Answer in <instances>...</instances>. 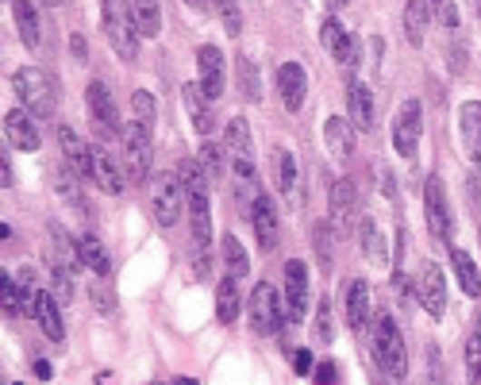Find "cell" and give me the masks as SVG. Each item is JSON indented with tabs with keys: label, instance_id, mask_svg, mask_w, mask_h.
I'll list each match as a JSON object with an SVG mask.
<instances>
[{
	"label": "cell",
	"instance_id": "1",
	"mask_svg": "<svg viewBox=\"0 0 481 385\" xmlns=\"http://www.w3.org/2000/svg\"><path fill=\"white\" fill-rule=\"evenodd\" d=\"M182 182H185V204L192 223V254H204L208 243H212V212H208V178L197 158L182 166Z\"/></svg>",
	"mask_w": 481,
	"mask_h": 385
},
{
	"label": "cell",
	"instance_id": "2",
	"mask_svg": "<svg viewBox=\"0 0 481 385\" xmlns=\"http://www.w3.org/2000/svg\"><path fill=\"white\" fill-rule=\"evenodd\" d=\"M104 35L120 62L139 58V24L127 0H104Z\"/></svg>",
	"mask_w": 481,
	"mask_h": 385
},
{
	"label": "cell",
	"instance_id": "3",
	"mask_svg": "<svg viewBox=\"0 0 481 385\" xmlns=\"http://www.w3.org/2000/svg\"><path fill=\"white\" fill-rule=\"evenodd\" d=\"M12 85H15V96L24 101V108L31 112V116L46 120V116L54 112V104H58V89H54V77L46 74V70H39V66L15 70Z\"/></svg>",
	"mask_w": 481,
	"mask_h": 385
},
{
	"label": "cell",
	"instance_id": "4",
	"mask_svg": "<svg viewBox=\"0 0 481 385\" xmlns=\"http://www.w3.org/2000/svg\"><path fill=\"white\" fill-rule=\"evenodd\" d=\"M374 359L389 378H405V370H408L405 335H400L397 320L385 312H378V320H374Z\"/></svg>",
	"mask_w": 481,
	"mask_h": 385
},
{
	"label": "cell",
	"instance_id": "5",
	"mask_svg": "<svg viewBox=\"0 0 481 385\" xmlns=\"http://www.w3.org/2000/svg\"><path fill=\"white\" fill-rule=\"evenodd\" d=\"M250 331H259V335H274L281 324H285V304L278 297V285H270V281H259L250 289Z\"/></svg>",
	"mask_w": 481,
	"mask_h": 385
},
{
	"label": "cell",
	"instance_id": "6",
	"mask_svg": "<svg viewBox=\"0 0 481 385\" xmlns=\"http://www.w3.org/2000/svg\"><path fill=\"white\" fill-rule=\"evenodd\" d=\"M120 143H123V173L132 182H142L151 173V163H154V151H151V127H142L139 120L127 123L120 132Z\"/></svg>",
	"mask_w": 481,
	"mask_h": 385
},
{
	"label": "cell",
	"instance_id": "7",
	"mask_svg": "<svg viewBox=\"0 0 481 385\" xmlns=\"http://www.w3.org/2000/svg\"><path fill=\"white\" fill-rule=\"evenodd\" d=\"M85 104H89V120L96 127V139H116L123 132L116 101H112V89L104 82H89L85 89Z\"/></svg>",
	"mask_w": 481,
	"mask_h": 385
},
{
	"label": "cell",
	"instance_id": "8",
	"mask_svg": "<svg viewBox=\"0 0 481 385\" xmlns=\"http://www.w3.org/2000/svg\"><path fill=\"white\" fill-rule=\"evenodd\" d=\"M309 270H304L300 259H289L285 262V316L289 324H304V316H309Z\"/></svg>",
	"mask_w": 481,
	"mask_h": 385
},
{
	"label": "cell",
	"instance_id": "9",
	"mask_svg": "<svg viewBox=\"0 0 481 385\" xmlns=\"http://www.w3.org/2000/svg\"><path fill=\"white\" fill-rule=\"evenodd\" d=\"M182 204H185V182H178V173H162V178L154 182V192H151L154 220L162 223V228H170V223H178Z\"/></svg>",
	"mask_w": 481,
	"mask_h": 385
},
{
	"label": "cell",
	"instance_id": "10",
	"mask_svg": "<svg viewBox=\"0 0 481 385\" xmlns=\"http://www.w3.org/2000/svg\"><path fill=\"white\" fill-rule=\"evenodd\" d=\"M424 212H427V228L431 235L439 239V243H447L455 232V223H451V204H447V185L443 178H427L424 185Z\"/></svg>",
	"mask_w": 481,
	"mask_h": 385
},
{
	"label": "cell",
	"instance_id": "11",
	"mask_svg": "<svg viewBox=\"0 0 481 385\" xmlns=\"http://www.w3.org/2000/svg\"><path fill=\"white\" fill-rule=\"evenodd\" d=\"M223 147H228L235 178H254V147H250V127L243 116H235L223 132Z\"/></svg>",
	"mask_w": 481,
	"mask_h": 385
},
{
	"label": "cell",
	"instance_id": "12",
	"mask_svg": "<svg viewBox=\"0 0 481 385\" xmlns=\"http://www.w3.org/2000/svg\"><path fill=\"white\" fill-rule=\"evenodd\" d=\"M393 147L400 158H416L420 147V101H405L393 120Z\"/></svg>",
	"mask_w": 481,
	"mask_h": 385
},
{
	"label": "cell",
	"instance_id": "13",
	"mask_svg": "<svg viewBox=\"0 0 481 385\" xmlns=\"http://www.w3.org/2000/svg\"><path fill=\"white\" fill-rule=\"evenodd\" d=\"M5 143H12L15 151H27V154L39 151L43 135H39V123L27 108H8L5 112Z\"/></svg>",
	"mask_w": 481,
	"mask_h": 385
},
{
	"label": "cell",
	"instance_id": "14",
	"mask_svg": "<svg viewBox=\"0 0 481 385\" xmlns=\"http://www.w3.org/2000/svg\"><path fill=\"white\" fill-rule=\"evenodd\" d=\"M416 293H420V304L431 316H443L447 312V278L436 262H424L420 266V281H416Z\"/></svg>",
	"mask_w": 481,
	"mask_h": 385
},
{
	"label": "cell",
	"instance_id": "15",
	"mask_svg": "<svg viewBox=\"0 0 481 385\" xmlns=\"http://www.w3.org/2000/svg\"><path fill=\"white\" fill-rule=\"evenodd\" d=\"M319 39H324L328 54L339 62V66L355 70V62H358V43H355V35H350V31H347L339 20H324V27H319Z\"/></svg>",
	"mask_w": 481,
	"mask_h": 385
},
{
	"label": "cell",
	"instance_id": "16",
	"mask_svg": "<svg viewBox=\"0 0 481 385\" xmlns=\"http://www.w3.org/2000/svg\"><path fill=\"white\" fill-rule=\"evenodd\" d=\"M304 93H309V74H304L300 62H281L278 66V96L285 112H300Z\"/></svg>",
	"mask_w": 481,
	"mask_h": 385
},
{
	"label": "cell",
	"instance_id": "17",
	"mask_svg": "<svg viewBox=\"0 0 481 385\" xmlns=\"http://www.w3.org/2000/svg\"><path fill=\"white\" fill-rule=\"evenodd\" d=\"M339 304H343L347 324L358 331V328L366 324V316H370V285H366L362 278L343 281V289H339Z\"/></svg>",
	"mask_w": 481,
	"mask_h": 385
},
{
	"label": "cell",
	"instance_id": "18",
	"mask_svg": "<svg viewBox=\"0 0 481 385\" xmlns=\"http://www.w3.org/2000/svg\"><path fill=\"white\" fill-rule=\"evenodd\" d=\"M250 223H254V235H259V247H262V251H274V247H278L281 220H278V208H274V201H270L266 192H259V201H254Z\"/></svg>",
	"mask_w": 481,
	"mask_h": 385
},
{
	"label": "cell",
	"instance_id": "19",
	"mask_svg": "<svg viewBox=\"0 0 481 385\" xmlns=\"http://www.w3.org/2000/svg\"><path fill=\"white\" fill-rule=\"evenodd\" d=\"M58 147H62V154H66V163H70V170L77 173V178L93 182V147H85V143L77 139L74 127H58Z\"/></svg>",
	"mask_w": 481,
	"mask_h": 385
},
{
	"label": "cell",
	"instance_id": "20",
	"mask_svg": "<svg viewBox=\"0 0 481 385\" xmlns=\"http://www.w3.org/2000/svg\"><path fill=\"white\" fill-rule=\"evenodd\" d=\"M31 316L39 320V328L46 331V340H62V335H66V320H62V309H58V301L46 293V289H39V293L31 297Z\"/></svg>",
	"mask_w": 481,
	"mask_h": 385
},
{
	"label": "cell",
	"instance_id": "21",
	"mask_svg": "<svg viewBox=\"0 0 481 385\" xmlns=\"http://www.w3.org/2000/svg\"><path fill=\"white\" fill-rule=\"evenodd\" d=\"M358 212V185L350 178H339L331 185V223L335 228H347Z\"/></svg>",
	"mask_w": 481,
	"mask_h": 385
},
{
	"label": "cell",
	"instance_id": "22",
	"mask_svg": "<svg viewBox=\"0 0 481 385\" xmlns=\"http://www.w3.org/2000/svg\"><path fill=\"white\" fill-rule=\"evenodd\" d=\"M458 132L470 163H481V101H466L458 108Z\"/></svg>",
	"mask_w": 481,
	"mask_h": 385
},
{
	"label": "cell",
	"instance_id": "23",
	"mask_svg": "<svg viewBox=\"0 0 481 385\" xmlns=\"http://www.w3.org/2000/svg\"><path fill=\"white\" fill-rule=\"evenodd\" d=\"M347 96H350V120H355L358 132H374V123H378V101H374V93L366 89L362 82H350L347 85Z\"/></svg>",
	"mask_w": 481,
	"mask_h": 385
},
{
	"label": "cell",
	"instance_id": "24",
	"mask_svg": "<svg viewBox=\"0 0 481 385\" xmlns=\"http://www.w3.org/2000/svg\"><path fill=\"white\" fill-rule=\"evenodd\" d=\"M197 62H201V89L208 93V101H220L223 96V54L216 46H201Z\"/></svg>",
	"mask_w": 481,
	"mask_h": 385
},
{
	"label": "cell",
	"instance_id": "25",
	"mask_svg": "<svg viewBox=\"0 0 481 385\" xmlns=\"http://www.w3.org/2000/svg\"><path fill=\"white\" fill-rule=\"evenodd\" d=\"M93 182L101 185V192H108V197H120L123 192V173L116 163H112V154L101 147V143L93 147Z\"/></svg>",
	"mask_w": 481,
	"mask_h": 385
},
{
	"label": "cell",
	"instance_id": "26",
	"mask_svg": "<svg viewBox=\"0 0 481 385\" xmlns=\"http://www.w3.org/2000/svg\"><path fill=\"white\" fill-rule=\"evenodd\" d=\"M182 96H185V112H189L192 127H197L201 135H208V132H212V101H208V93L201 89V82L182 85Z\"/></svg>",
	"mask_w": 481,
	"mask_h": 385
},
{
	"label": "cell",
	"instance_id": "27",
	"mask_svg": "<svg viewBox=\"0 0 481 385\" xmlns=\"http://www.w3.org/2000/svg\"><path fill=\"white\" fill-rule=\"evenodd\" d=\"M12 5V15H15V27H20V39H24V46H35L43 43V24H39V8L31 5V0H8Z\"/></svg>",
	"mask_w": 481,
	"mask_h": 385
},
{
	"label": "cell",
	"instance_id": "28",
	"mask_svg": "<svg viewBox=\"0 0 481 385\" xmlns=\"http://www.w3.org/2000/svg\"><path fill=\"white\" fill-rule=\"evenodd\" d=\"M324 139H328V151L335 158H350V154H355V127H350L343 116H331L324 123Z\"/></svg>",
	"mask_w": 481,
	"mask_h": 385
},
{
	"label": "cell",
	"instance_id": "29",
	"mask_svg": "<svg viewBox=\"0 0 481 385\" xmlns=\"http://www.w3.org/2000/svg\"><path fill=\"white\" fill-rule=\"evenodd\" d=\"M427 20H431V5H427V0H408V5H405V15H400V24H405V39H408L412 46H424Z\"/></svg>",
	"mask_w": 481,
	"mask_h": 385
},
{
	"label": "cell",
	"instance_id": "30",
	"mask_svg": "<svg viewBox=\"0 0 481 385\" xmlns=\"http://www.w3.org/2000/svg\"><path fill=\"white\" fill-rule=\"evenodd\" d=\"M216 320L223 328L239 320V278H231V274L223 278L220 289H216Z\"/></svg>",
	"mask_w": 481,
	"mask_h": 385
},
{
	"label": "cell",
	"instance_id": "31",
	"mask_svg": "<svg viewBox=\"0 0 481 385\" xmlns=\"http://www.w3.org/2000/svg\"><path fill=\"white\" fill-rule=\"evenodd\" d=\"M77 262H82V266H89L93 270V274H108V251H104V243H101V239H96V235H82V239H77Z\"/></svg>",
	"mask_w": 481,
	"mask_h": 385
},
{
	"label": "cell",
	"instance_id": "32",
	"mask_svg": "<svg viewBox=\"0 0 481 385\" xmlns=\"http://www.w3.org/2000/svg\"><path fill=\"white\" fill-rule=\"evenodd\" d=\"M132 5V15L139 24V35L154 39L158 31H162V8H158V0H127Z\"/></svg>",
	"mask_w": 481,
	"mask_h": 385
},
{
	"label": "cell",
	"instance_id": "33",
	"mask_svg": "<svg viewBox=\"0 0 481 385\" xmlns=\"http://www.w3.org/2000/svg\"><path fill=\"white\" fill-rule=\"evenodd\" d=\"M235 77H239V96H243V101H259V96H262V77H259V66H254L247 54L235 58Z\"/></svg>",
	"mask_w": 481,
	"mask_h": 385
},
{
	"label": "cell",
	"instance_id": "34",
	"mask_svg": "<svg viewBox=\"0 0 481 385\" xmlns=\"http://www.w3.org/2000/svg\"><path fill=\"white\" fill-rule=\"evenodd\" d=\"M220 251H223V266H228V274H231V278H247V274H250L247 247L239 243L235 235H223V239H220Z\"/></svg>",
	"mask_w": 481,
	"mask_h": 385
},
{
	"label": "cell",
	"instance_id": "35",
	"mask_svg": "<svg viewBox=\"0 0 481 385\" xmlns=\"http://www.w3.org/2000/svg\"><path fill=\"white\" fill-rule=\"evenodd\" d=\"M0 304H5V316H24L27 312V293L20 278H8V270L0 274Z\"/></svg>",
	"mask_w": 481,
	"mask_h": 385
},
{
	"label": "cell",
	"instance_id": "36",
	"mask_svg": "<svg viewBox=\"0 0 481 385\" xmlns=\"http://www.w3.org/2000/svg\"><path fill=\"white\" fill-rule=\"evenodd\" d=\"M451 262H455V274H458V281H462V293L466 297H481V274H477V266H474V259L466 251H451Z\"/></svg>",
	"mask_w": 481,
	"mask_h": 385
},
{
	"label": "cell",
	"instance_id": "37",
	"mask_svg": "<svg viewBox=\"0 0 481 385\" xmlns=\"http://www.w3.org/2000/svg\"><path fill=\"white\" fill-rule=\"evenodd\" d=\"M358 243H362V254L370 262H385V235H381V228H378V220H362L358 223Z\"/></svg>",
	"mask_w": 481,
	"mask_h": 385
},
{
	"label": "cell",
	"instance_id": "38",
	"mask_svg": "<svg viewBox=\"0 0 481 385\" xmlns=\"http://www.w3.org/2000/svg\"><path fill=\"white\" fill-rule=\"evenodd\" d=\"M274 173H278V189L281 192H297V158L289 151H274Z\"/></svg>",
	"mask_w": 481,
	"mask_h": 385
},
{
	"label": "cell",
	"instance_id": "39",
	"mask_svg": "<svg viewBox=\"0 0 481 385\" xmlns=\"http://www.w3.org/2000/svg\"><path fill=\"white\" fill-rule=\"evenodd\" d=\"M197 163H201V170H204L208 185L223 178V154H220V147H216V143H204V147H201V154H197Z\"/></svg>",
	"mask_w": 481,
	"mask_h": 385
},
{
	"label": "cell",
	"instance_id": "40",
	"mask_svg": "<svg viewBox=\"0 0 481 385\" xmlns=\"http://www.w3.org/2000/svg\"><path fill=\"white\" fill-rule=\"evenodd\" d=\"M466 385H481V331L466 340Z\"/></svg>",
	"mask_w": 481,
	"mask_h": 385
},
{
	"label": "cell",
	"instance_id": "41",
	"mask_svg": "<svg viewBox=\"0 0 481 385\" xmlns=\"http://www.w3.org/2000/svg\"><path fill=\"white\" fill-rule=\"evenodd\" d=\"M216 12L223 20V31L235 39L239 31H243V12H239V5H235V0H216Z\"/></svg>",
	"mask_w": 481,
	"mask_h": 385
},
{
	"label": "cell",
	"instance_id": "42",
	"mask_svg": "<svg viewBox=\"0 0 481 385\" xmlns=\"http://www.w3.org/2000/svg\"><path fill=\"white\" fill-rule=\"evenodd\" d=\"M132 108H135V120H139L142 127H154V116H158V104H154V96H151L147 89H139V93L132 96Z\"/></svg>",
	"mask_w": 481,
	"mask_h": 385
},
{
	"label": "cell",
	"instance_id": "43",
	"mask_svg": "<svg viewBox=\"0 0 481 385\" xmlns=\"http://www.w3.org/2000/svg\"><path fill=\"white\" fill-rule=\"evenodd\" d=\"M312 340L324 347L331 343V304L328 301H316V328H312Z\"/></svg>",
	"mask_w": 481,
	"mask_h": 385
},
{
	"label": "cell",
	"instance_id": "44",
	"mask_svg": "<svg viewBox=\"0 0 481 385\" xmlns=\"http://www.w3.org/2000/svg\"><path fill=\"white\" fill-rule=\"evenodd\" d=\"M431 5V15L443 24V27H458V8H455V0H427Z\"/></svg>",
	"mask_w": 481,
	"mask_h": 385
},
{
	"label": "cell",
	"instance_id": "45",
	"mask_svg": "<svg viewBox=\"0 0 481 385\" xmlns=\"http://www.w3.org/2000/svg\"><path fill=\"white\" fill-rule=\"evenodd\" d=\"M312 243L319 251V266H331V239H328V223H316V232H312Z\"/></svg>",
	"mask_w": 481,
	"mask_h": 385
},
{
	"label": "cell",
	"instance_id": "46",
	"mask_svg": "<svg viewBox=\"0 0 481 385\" xmlns=\"http://www.w3.org/2000/svg\"><path fill=\"white\" fill-rule=\"evenodd\" d=\"M312 381L316 385H339V366H335V362H316Z\"/></svg>",
	"mask_w": 481,
	"mask_h": 385
},
{
	"label": "cell",
	"instance_id": "47",
	"mask_svg": "<svg viewBox=\"0 0 481 385\" xmlns=\"http://www.w3.org/2000/svg\"><path fill=\"white\" fill-rule=\"evenodd\" d=\"M293 370H297L300 378H309V374H312V350H309V347H300L297 355H293Z\"/></svg>",
	"mask_w": 481,
	"mask_h": 385
},
{
	"label": "cell",
	"instance_id": "48",
	"mask_svg": "<svg viewBox=\"0 0 481 385\" xmlns=\"http://www.w3.org/2000/svg\"><path fill=\"white\" fill-rule=\"evenodd\" d=\"M93 304H96V309H104V312L116 309V301H112V293H108V285H93Z\"/></svg>",
	"mask_w": 481,
	"mask_h": 385
},
{
	"label": "cell",
	"instance_id": "49",
	"mask_svg": "<svg viewBox=\"0 0 481 385\" xmlns=\"http://www.w3.org/2000/svg\"><path fill=\"white\" fill-rule=\"evenodd\" d=\"M35 374H39L43 381H51V362H43V359H35Z\"/></svg>",
	"mask_w": 481,
	"mask_h": 385
},
{
	"label": "cell",
	"instance_id": "50",
	"mask_svg": "<svg viewBox=\"0 0 481 385\" xmlns=\"http://www.w3.org/2000/svg\"><path fill=\"white\" fill-rule=\"evenodd\" d=\"M189 8H197V12H208V8H216V0H185Z\"/></svg>",
	"mask_w": 481,
	"mask_h": 385
},
{
	"label": "cell",
	"instance_id": "51",
	"mask_svg": "<svg viewBox=\"0 0 481 385\" xmlns=\"http://www.w3.org/2000/svg\"><path fill=\"white\" fill-rule=\"evenodd\" d=\"M170 385H197V378H173Z\"/></svg>",
	"mask_w": 481,
	"mask_h": 385
},
{
	"label": "cell",
	"instance_id": "52",
	"mask_svg": "<svg viewBox=\"0 0 481 385\" xmlns=\"http://www.w3.org/2000/svg\"><path fill=\"white\" fill-rule=\"evenodd\" d=\"M328 8H347V0H328Z\"/></svg>",
	"mask_w": 481,
	"mask_h": 385
},
{
	"label": "cell",
	"instance_id": "53",
	"mask_svg": "<svg viewBox=\"0 0 481 385\" xmlns=\"http://www.w3.org/2000/svg\"><path fill=\"white\" fill-rule=\"evenodd\" d=\"M477 331H481V316H477Z\"/></svg>",
	"mask_w": 481,
	"mask_h": 385
},
{
	"label": "cell",
	"instance_id": "54",
	"mask_svg": "<svg viewBox=\"0 0 481 385\" xmlns=\"http://www.w3.org/2000/svg\"><path fill=\"white\" fill-rule=\"evenodd\" d=\"M477 15H481V0H477Z\"/></svg>",
	"mask_w": 481,
	"mask_h": 385
},
{
	"label": "cell",
	"instance_id": "55",
	"mask_svg": "<svg viewBox=\"0 0 481 385\" xmlns=\"http://www.w3.org/2000/svg\"><path fill=\"white\" fill-rule=\"evenodd\" d=\"M154 385H162V381H154Z\"/></svg>",
	"mask_w": 481,
	"mask_h": 385
},
{
	"label": "cell",
	"instance_id": "56",
	"mask_svg": "<svg viewBox=\"0 0 481 385\" xmlns=\"http://www.w3.org/2000/svg\"><path fill=\"white\" fill-rule=\"evenodd\" d=\"M477 232H481V228H477Z\"/></svg>",
	"mask_w": 481,
	"mask_h": 385
}]
</instances>
